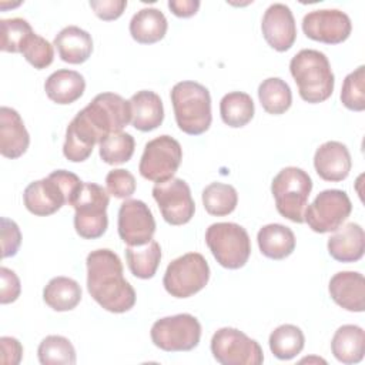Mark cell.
Wrapping results in <instances>:
<instances>
[{"instance_id":"cell-1","label":"cell","mask_w":365,"mask_h":365,"mask_svg":"<svg viewBox=\"0 0 365 365\" xmlns=\"http://www.w3.org/2000/svg\"><path fill=\"white\" fill-rule=\"evenodd\" d=\"M131 121L130 101L115 93H100L80 110L66 130L64 157L71 163L86 161L96 144L120 133Z\"/></svg>"},{"instance_id":"cell-2","label":"cell","mask_w":365,"mask_h":365,"mask_svg":"<svg viewBox=\"0 0 365 365\" xmlns=\"http://www.w3.org/2000/svg\"><path fill=\"white\" fill-rule=\"evenodd\" d=\"M87 289L91 298L106 311L123 314L135 304V291L123 275L120 257L108 250L91 251L86 259Z\"/></svg>"},{"instance_id":"cell-3","label":"cell","mask_w":365,"mask_h":365,"mask_svg":"<svg viewBox=\"0 0 365 365\" xmlns=\"http://www.w3.org/2000/svg\"><path fill=\"white\" fill-rule=\"evenodd\" d=\"M289 71L304 101L317 104L331 97L335 86V77L328 57L322 51L312 48L298 51L291 58Z\"/></svg>"},{"instance_id":"cell-4","label":"cell","mask_w":365,"mask_h":365,"mask_svg":"<svg viewBox=\"0 0 365 365\" xmlns=\"http://www.w3.org/2000/svg\"><path fill=\"white\" fill-rule=\"evenodd\" d=\"M81 184L83 181L74 173L56 170L46 178L30 182L23 192V201L31 214L47 217L64 204L71 205Z\"/></svg>"},{"instance_id":"cell-5","label":"cell","mask_w":365,"mask_h":365,"mask_svg":"<svg viewBox=\"0 0 365 365\" xmlns=\"http://www.w3.org/2000/svg\"><path fill=\"white\" fill-rule=\"evenodd\" d=\"M171 103L178 128L190 135L205 133L212 121L211 96L195 81H180L171 90Z\"/></svg>"},{"instance_id":"cell-6","label":"cell","mask_w":365,"mask_h":365,"mask_svg":"<svg viewBox=\"0 0 365 365\" xmlns=\"http://www.w3.org/2000/svg\"><path fill=\"white\" fill-rule=\"evenodd\" d=\"M110 194L96 182H83L71 205L74 207V228L84 240L100 238L107 227Z\"/></svg>"},{"instance_id":"cell-7","label":"cell","mask_w":365,"mask_h":365,"mask_svg":"<svg viewBox=\"0 0 365 365\" xmlns=\"http://www.w3.org/2000/svg\"><path fill=\"white\" fill-rule=\"evenodd\" d=\"M312 190V180L298 167L282 168L272 180L271 191L277 211L292 222H304V211Z\"/></svg>"},{"instance_id":"cell-8","label":"cell","mask_w":365,"mask_h":365,"mask_svg":"<svg viewBox=\"0 0 365 365\" xmlns=\"http://www.w3.org/2000/svg\"><path fill=\"white\" fill-rule=\"evenodd\" d=\"M205 242L217 262L228 269L244 267L251 254L247 230L235 222H215L207 228Z\"/></svg>"},{"instance_id":"cell-9","label":"cell","mask_w":365,"mask_h":365,"mask_svg":"<svg viewBox=\"0 0 365 365\" xmlns=\"http://www.w3.org/2000/svg\"><path fill=\"white\" fill-rule=\"evenodd\" d=\"M210 279V265L200 252H187L173 259L164 274L163 285L174 298H188L200 292Z\"/></svg>"},{"instance_id":"cell-10","label":"cell","mask_w":365,"mask_h":365,"mask_svg":"<svg viewBox=\"0 0 365 365\" xmlns=\"http://www.w3.org/2000/svg\"><path fill=\"white\" fill-rule=\"evenodd\" d=\"M150 335L153 344L163 351H191L200 344L201 324L191 314H177L157 319Z\"/></svg>"},{"instance_id":"cell-11","label":"cell","mask_w":365,"mask_h":365,"mask_svg":"<svg viewBox=\"0 0 365 365\" xmlns=\"http://www.w3.org/2000/svg\"><path fill=\"white\" fill-rule=\"evenodd\" d=\"M182 160L180 143L164 134L148 141L144 147L138 171L143 178L153 182H164L174 177Z\"/></svg>"},{"instance_id":"cell-12","label":"cell","mask_w":365,"mask_h":365,"mask_svg":"<svg viewBox=\"0 0 365 365\" xmlns=\"http://www.w3.org/2000/svg\"><path fill=\"white\" fill-rule=\"evenodd\" d=\"M211 352L215 361L222 365H261L264 362L259 344L231 327L215 331L211 338Z\"/></svg>"},{"instance_id":"cell-13","label":"cell","mask_w":365,"mask_h":365,"mask_svg":"<svg viewBox=\"0 0 365 365\" xmlns=\"http://www.w3.org/2000/svg\"><path fill=\"white\" fill-rule=\"evenodd\" d=\"M351 211L352 204L345 191L324 190L309 205H307L304 221L314 232H332L342 225Z\"/></svg>"},{"instance_id":"cell-14","label":"cell","mask_w":365,"mask_h":365,"mask_svg":"<svg viewBox=\"0 0 365 365\" xmlns=\"http://www.w3.org/2000/svg\"><path fill=\"white\" fill-rule=\"evenodd\" d=\"M153 197L164 221L170 225H184L194 217L195 204L191 197V190L182 178L157 182L153 187Z\"/></svg>"},{"instance_id":"cell-15","label":"cell","mask_w":365,"mask_h":365,"mask_svg":"<svg viewBox=\"0 0 365 365\" xmlns=\"http://www.w3.org/2000/svg\"><path fill=\"white\" fill-rule=\"evenodd\" d=\"M118 235L128 247L148 244L155 232V220L141 200H125L118 210Z\"/></svg>"},{"instance_id":"cell-16","label":"cell","mask_w":365,"mask_h":365,"mask_svg":"<svg viewBox=\"0 0 365 365\" xmlns=\"http://www.w3.org/2000/svg\"><path fill=\"white\" fill-rule=\"evenodd\" d=\"M302 30L314 41L325 44H339L345 41L352 30L351 19L336 9L314 10L304 16Z\"/></svg>"},{"instance_id":"cell-17","label":"cell","mask_w":365,"mask_h":365,"mask_svg":"<svg viewBox=\"0 0 365 365\" xmlns=\"http://www.w3.org/2000/svg\"><path fill=\"white\" fill-rule=\"evenodd\" d=\"M265 41L277 51L289 50L297 38V26L291 9L282 3L271 4L261 21Z\"/></svg>"},{"instance_id":"cell-18","label":"cell","mask_w":365,"mask_h":365,"mask_svg":"<svg viewBox=\"0 0 365 365\" xmlns=\"http://www.w3.org/2000/svg\"><path fill=\"white\" fill-rule=\"evenodd\" d=\"M317 174L325 180L338 182L349 175L352 161L345 144L339 141H327L321 144L314 155Z\"/></svg>"},{"instance_id":"cell-19","label":"cell","mask_w":365,"mask_h":365,"mask_svg":"<svg viewBox=\"0 0 365 365\" xmlns=\"http://www.w3.org/2000/svg\"><path fill=\"white\" fill-rule=\"evenodd\" d=\"M328 291L335 304L351 312L365 309V278L356 271L336 272L328 284Z\"/></svg>"},{"instance_id":"cell-20","label":"cell","mask_w":365,"mask_h":365,"mask_svg":"<svg viewBox=\"0 0 365 365\" xmlns=\"http://www.w3.org/2000/svg\"><path fill=\"white\" fill-rule=\"evenodd\" d=\"M30 144V135L20 114L10 107L0 108V154L6 158L21 157Z\"/></svg>"},{"instance_id":"cell-21","label":"cell","mask_w":365,"mask_h":365,"mask_svg":"<svg viewBox=\"0 0 365 365\" xmlns=\"http://www.w3.org/2000/svg\"><path fill=\"white\" fill-rule=\"evenodd\" d=\"M365 251L364 228L356 222H348L335 230L328 240L329 255L339 262L359 261Z\"/></svg>"},{"instance_id":"cell-22","label":"cell","mask_w":365,"mask_h":365,"mask_svg":"<svg viewBox=\"0 0 365 365\" xmlns=\"http://www.w3.org/2000/svg\"><path fill=\"white\" fill-rule=\"evenodd\" d=\"M131 124L138 131H153L163 124L164 107L160 96L151 90H141L131 96Z\"/></svg>"},{"instance_id":"cell-23","label":"cell","mask_w":365,"mask_h":365,"mask_svg":"<svg viewBox=\"0 0 365 365\" xmlns=\"http://www.w3.org/2000/svg\"><path fill=\"white\" fill-rule=\"evenodd\" d=\"M53 46L57 48L58 56L68 64H81L87 61L93 53V38L88 31L77 27L67 26L54 37Z\"/></svg>"},{"instance_id":"cell-24","label":"cell","mask_w":365,"mask_h":365,"mask_svg":"<svg viewBox=\"0 0 365 365\" xmlns=\"http://www.w3.org/2000/svg\"><path fill=\"white\" fill-rule=\"evenodd\" d=\"M84 90V77L78 71L67 68L51 73L44 83V91L47 97L61 106L77 101L83 96Z\"/></svg>"},{"instance_id":"cell-25","label":"cell","mask_w":365,"mask_h":365,"mask_svg":"<svg viewBox=\"0 0 365 365\" xmlns=\"http://www.w3.org/2000/svg\"><path fill=\"white\" fill-rule=\"evenodd\" d=\"M334 356L346 365L358 364L365 352V332L361 327L346 324L339 327L331 341Z\"/></svg>"},{"instance_id":"cell-26","label":"cell","mask_w":365,"mask_h":365,"mask_svg":"<svg viewBox=\"0 0 365 365\" xmlns=\"http://www.w3.org/2000/svg\"><path fill=\"white\" fill-rule=\"evenodd\" d=\"M257 241L261 254L269 259H284L295 250V235L282 224L264 225L257 234Z\"/></svg>"},{"instance_id":"cell-27","label":"cell","mask_w":365,"mask_h":365,"mask_svg":"<svg viewBox=\"0 0 365 365\" xmlns=\"http://www.w3.org/2000/svg\"><path fill=\"white\" fill-rule=\"evenodd\" d=\"M167 29L165 16L154 7L141 9L130 21V34L140 44H153L163 40Z\"/></svg>"},{"instance_id":"cell-28","label":"cell","mask_w":365,"mask_h":365,"mask_svg":"<svg viewBox=\"0 0 365 365\" xmlns=\"http://www.w3.org/2000/svg\"><path fill=\"white\" fill-rule=\"evenodd\" d=\"M43 299L57 312L71 311L81 301V287L73 278L54 277L44 287Z\"/></svg>"},{"instance_id":"cell-29","label":"cell","mask_w":365,"mask_h":365,"mask_svg":"<svg viewBox=\"0 0 365 365\" xmlns=\"http://www.w3.org/2000/svg\"><path fill=\"white\" fill-rule=\"evenodd\" d=\"M125 259L128 269L135 278L150 279L155 275L157 268L161 261V248L160 244L151 240L145 245L140 247H127Z\"/></svg>"},{"instance_id":"cell-30","label":"cell","mask_w":365,"mask_h":365,"mask_svg":"<svg viewBox=\"0 0 365 365\" xmlns=\"http://www.w3.org/2000/svg\"><path fill=\"white\" fill-rule=\"evenodd\" d=\"M255 113L254 101L250 94L232 91L225 94L220 101V114L222 121L232 128L247 125Z\"/></svg>"},{"instance_id":"cell-31","label":"cell","mask_w":365,"mask_h":365,"mask_svg":"<svg viewBox=\"0 0 365 365\" xmlns=\"http://www.w3.org/2000/svg\"><path fill=\"white\" fill-rule=\"evenodd\" d=\"M258 98L262 108L274 115L284 114L292 104L291 88L279 77L265 78L258 87Z\"/></svg>"},{"instance_id":"cell-32","label":"cell","mask_w":365,"mask_h":365,"mask_svg":"<svg viewBox=\"0 0 365 365\" xmlns=\"http://www.w3.org/2000/svg\"><path fill=\"white\" fill-rule=\"evenodd\" d=\"M268 344L275 358L288 361L295 358L304 349L305 336L297 325L284 324L271 332Z\"/></svg>"},{"instance_id":"cell-33","label":"cell","mask_w":365,"mask_h":365,"mask_svg":"<svg viewBox=\"0 0 365 365\" xmlns=\"http://www.w3.org/2000/svg\"><path fill=\"white\" fill-rule=\"evenodd\" d=\"M202 204L205 211L211 215H228L238 204L237 190L230 184L211 182L202 191Z\"/></svg>"},{"instance_id":"cell-34","label":"cell","mask_w":365,"mask_h":365,"mask_svg":"<svg viewBox=\"0 0 365 365\" xmlns=\"http://www.w3.org/2000/svg\"><path fill=\"white\" fill-rule=\"evenodd\" d=\"M41 365H74L76 349L73 344L61 335L46 336L37 349Z\"/></svg>"},{"instance_id":"cell-35","label":"cell","mask_w":365,"mask_h":365,"mask_svg":"<svg viewBox=\"0 0 365 365\" xmlns=\"http://www.w3.org/2000/svg\"><path fill=\"white\" fill-rule=\"evenodd\" d=\"M100 158L110 165L127 163L133 154L135 141L128 133H114L106 137L100 144Z\"/></svg>"},{"instance_id":"cell-36","label":"cell","mask_w":365,"mask_h":365,"mask_svg":"<svg viewBox=\"0 0 365 365\" xmlns=\"http://www.w3.org/2000/svg\"><path fill=\"white\" fill-rule=\"evenodd\" d=\"M1 44L0 48L6 53H21L30 36L34 33L30 23L21 17L1 19Z\"/></svg>"},{"instance_id":"cell-37","label":"cell","mask_w":365,"mask_h":365,"mask_svg":"<svg viewBox=\"0 0 365 365\" xmlns=\"http://www.w3.org/2000/svg\"><path fill=\"white\" fill-rule=\"evenodd\" d=\"M341 103L351 111L365 110V66L349 73L341 88Z\"/></svg>"},{"instance_id":"cell-38","label":"cell","mask_w":365,"mask_h":365,"mask_svg":"<svg viewBox=\"0 0 365 365\" xmlns=\"http://www.w3.org/2000/svg\"><path fill=\"white\" fill-rule=\"evenodd\" d=\"M21 54L37 70L48 67L54 60L53 44L36 33L30 36L26 46L23 47Z\"/></svg>"},{"instance_id":"cell-39","label":"cell","mask_w":365,"mask_h":365,"mask_svg":"<svg viewBox=\"0 0 365 365\" xmlns=\"http://www.w3.org/2000/svg\"><path fill=\"white\" fill-rule=\"evenodd\" d=\"M106 185L110 195L115 198H128L135 191V178L127 170L114 168L106 175Z\"/></svg>"},{"instance_id":"cell-40","label":"cell","mask_w":365,"mask_h":365,"mask_svg":"<svg viewBox=\"0 0 365 365\" xmlns=\"http://www.w3.org/2000/svg\"><path fill=\"white\" fill-rule=\"evenodd\" d=\"M1 258H9L17 254L19 247L21 244V232L19 225L7 218L1 217Z\"/></svg>"},{"instance_id":"cell-41","label":"cell","mask_w":365,"mask_h":365,"mask_svg":"<svg viewBox=\"0 0 365 365\" xmlns=\"http://www.w3.org/2000/svg\"><path fill=\"white\" fill-rule=\"evenodd\" d=\"M0 279H1L0 302L1 304L14 302L20 297V292H21V285H20L19 277L10 268L1 267L0 268Z\"/></svg>"},{"instance_id":"cell-42","label":"cell","mask_w":365,"mask_h":365,"mask_svg":"<svg viewBox=\"0 0 365 365\" xmlns=\"http://www.w3.org/2000/svg\"><path fill=\"white\" fill-rule=\"evenodd\" d=\"M90 7L93 9L94 14L104 20V21H111L118 19L125 7L127 1L125 0H91Z\"/></svg>"},{"instance_id":"cell-43","label":"cell","mask_w":365,"mask_h":365,"mask_svg":"<svg viewBox=\"0 0 365 365\" xmlns=\"http://www.w3.org/2000/svg\"><path fill=\"white\" fill-rule=\"evenodd\" d=\"M1 364L3 365H17L23 356V346L19 339L13 336H1Z\"/></svg>"},{"instance_id":"cell-44","label":"cell","mask_w":365,"mask_h":365,"mask_svg":"<svg viewBox=\"0 0 365 365\" xmlns=\"http://www.w3.org/2000/svg\"><path fill=\"white\" fill-rule=\"evenodd\" d=\"M168 7L174 16L187 19L194 16L198 11L200 1L198 0H170Z\"/></svg>"}]
</instances>
